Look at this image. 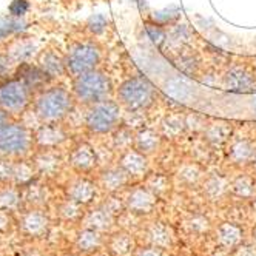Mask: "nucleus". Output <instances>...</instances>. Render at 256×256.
I'll return each instance as SVG.
<instances>
[{
	"instance_id": "obj_19",
	"label": "nucleus",
	"mask_w": 256,
	"mask_h": 256,
	"mask_svg": "<svg viewBox=\"0 0 256 256\" xmlns=\"http://www.w3.org/2000/svg\"><path fill=\"white\" fill-rule=\"evenodd\" d=\"M254 153H256V147L253 145V142L247 138H240L230 144L228 159L233 164H236V166H244V164L253 162Z\"/></svg>"
},
{
	"instance_id": "obj_6",
	"label": "nucleus",
	"mask_w": 256,
	"mask_h": 256,
	"mask_svg": "<svg viewBox=\"0 0 256 256\" xmlns=\"http://www.w3.org/2000/svg\"><path fill=\"white\" fill-rule=\"evenodd\" d=\"M34 99L31 88L14 74L0 80V108L12 119H22Z\"/></svg>"
},
{
	"instance_id": "obj_48",
	"label": "nucleus",
	"mask_w": 256,
	"mask_h": 256,
	"mask_svg": "<svg viewBox=\"0 0 256 256\" xmlns=\"http://www.w3.org/2000/svg\"><path fill=\"white\" fill-rule=\"evenodd\" d=\"M253 240H254V241H256V228H254V230H253Z\"/></svg>"
},
{
	"instance_id": "obj_34",
	"label": "nucleus",
	"mask_w": 256,
	"mask_h": 256,
	"mask_svg": "<svg viewBox=\"0 0 256 256\" xmlns=\"http://www.w3.org/2000/svg\"><path fill=\"white\" fill-rule=\"evenodd\" d=\"M108 28V19L104 14L91 16L85 24V31L91 36V38H98V36L104 34Z\"/></svg>"
},
{
	"instance_id": "obj_25",
	"label": "nucleus",
	"mask_w": 256,
	"mask_h": 256,
	"mask_svg": "<svg viewBox=\"0 0 256 256\" xmlns=\"http://www.w3.org/2000/svg\"><path fill=\"white\" fill-rule=\"evenodd\" d=\"M218 240L221 242L224 247H238L242 240V232L241 228L234 226V224H230V222H224L219 226L218 228Z\"/></svg>"
},
{
	"instance_id": "obj_47",
	"label": "nucleus",
	"mask_w": 256,
	"mask_h": 256,
	"mask_svg": "<svg viewBox=\"0 0 256 256\" xmlns=\"http://www.w3.org/2000/svg\"><path fill=\"white\" fill-rule=\"evenodd\" d=\"M12 120V118L5 112L4 108H0V128H2L4 125H6L8 122H11Z\"/></svg>"
},
{
	"instance_id": "obj_26",
	"label": "nucleus",
	"mask_w": 256,
	"mask_h": 256,
	"mask_svg": "<svg viewBox=\"0 0 256 256\" xmlns=\"http://www.w3.org/2000/svg\"><path fill=\"white\" fill-rule=\"evenodd\" d=\"M22 198H24V202L32 207H38V206H42L46 200V192L40 184L36 182V179H32L26 186H22Z\"/></svg>"
},
{
	"instance_id": "obj_2",
	"label": "nucleus",
	"mask_w": 256,
	"mask_h": 256,
	"mask_svg": "<svg viewBox=\"0 0 256 256\" xmlns=\"http://www.w3.org/2000/svg\"><path fill=\"white\" fill-rule=\"evenodd\" d=\"M36 150L34 130L22 119H12L0 128V158L20 160Z\"/></svg>"
},
{
	"instance_id": "obj_17",
	"label": "nucleus",
	"mask_w": 256,
	"mask_h": 256,
	"mask_svg": "<svg viewBox=\"0 0 256 256\" xmlns=\"http://www.w3.org/2000/svg\"><path fill=\"white\" fill-rule=\"evenodd\" d=\"M119 166L128 173V176H130V178L144 176L145 173H147V170H148L147 154L140 153L136 148H128L126 152H124L120 154Z\"/></svg>"
},
{
	"instance_id": "obj_46",
	"label": "nucleus",
	"mask_w": 256,
	"mask_h": 256,
	"mask_svg": "<svg viewBox=\"0 0 256 256\" xmlns=\"http://www.w3.org/2000/svg\"><path fill=\"white\" fill-rule=\"evenodd\" d=\"M138 256H162V253L154 247V248H145L138 253Z\"/></svg>"
},
{
	"instance_id": "obj_41",
	"label": "nucleus",
	"mask_w": 256,
	"mask_h": 256,
	"mask_svg": "<svg viewBox=\"0 0 256 256\" xmlns=\"http://www.w3.org/2000/svg\"><path fill=\"white\" fill-rule=\"evenodd\" d=\"M147 32H148V36L152 38V40H153V44H154V45L160 46L164 42H166L167 34H166V31H164V28H162V26L147 24Z\"/></svg>"
},
{
	"instance_id": "obj_38",
	"label": "nucleus",
	"mask_w": 256,
	"mask_h": 256,
	"mask_svg": "<svg viewBox=\"0 0 256 256\" xmlns=\"http://www.w3.org/2000/svg\"><path fill=\"white\" fill-rule=\"evenodd\" d=\"M16 160L0 158V184H12Z\"/></svg>"
},
{
	"instance_id": "obj_10",
	"label": "nucleus",
	"mask_w": 256,
	"mask_h": 256,
	"mask_svg": "<svg viewBox=\"0 0 256 256\" xmlns=\"http://www.w3.org/2000/svg\"><path fill=\"white\" fill-rule=\"evenodd\" d=\"M31 162L38 176L52 178L60 172L64 158L59 148H36L31 156Z\"/></svg>"
},
{
	"instance_id": "obj_13",
	"label": "nucleus",
	"mask_w": 256,
	"mask_h": 256,
	"mask_svg": "<svg viewBox=\"0 0 256 256\" xmlns=\"http://www.w3.org/2000/svg\"><path fill=\"white\" fill-rule=\"evenodd\" d=\"M70 166L79 173H88L98 166L96 150L88 142H78L68 154Z\"/></svg>"
},
{
	"instance_id": "obj_12",
	"label": "nucleus",
	"mask_w": 256,
	"mask_h": 256,
	"mask_svg": "<svg viewBox=\"0 0 256 256\" xmlns=\"http://www.w3.org/2000/svg\"><path fill=\"white\" fill-rule=\"evenodd\" d=\"M224 85L236 93L252 91L256 86V72L247 65H233L224 74Z\"/></svg>"
},
{
	"instance_id": "obj_31",
	"label": "nucleus",
	"mask_w": 256,
	"mask_h": 256,
	"mask_svg": "<svg viewBox=\"0 0 256 256\" xmlns=\"http://www.w3.org/2000/svg\"><path fill=\"white\" fill-rule=\"evenodd\" d=\"M113 145L116 150H120L122 153L126 152L128 148L134 147V134L132 133L130 128H126L125 125L120 124L113 132Z\"/></svg>"
},
{
	"instance_id": "obj_30",
	"label": "nucleus",
	"mask_w": 256,
	"mask_h": 256,
	"mask_svg": "<svg viewBox=\"0 0 256 256\" xmlns=\"http://www.w3.org/2000/svg\"><path fill=\"white\" fill-rule=\"evenodd\" d=\"M228 190H230V186H228V182L222 176H212V178H208L206 180V186H204V193L212 200L221 199Z\"/></svg>"
},
{
	"instance_id": "obj_16",
	"label": "nucleus",
	"mask_w": 256,
	"mask_h": 256,
	"mask_svg": "<svg viewBox=\"0 0 256 256\" xmlns=\"http://www.w3.org/2000/svg\"><path fill=\"white\" fill-rule=\"evenodd\" d=\"M154 204H156V194L147 187L134 188L125 199L126 208L133 213H140V214L150 213Z\"/></svg>"
},
{
	"instance_id": "obj_28",
	"label": "nucleus",
	"mask_w": 256,
	"mask_h": 256,
	"mask_svg": "<svg viewBox=\"0 0 256 256\" xmlns=\"http://www.w3.org/2000/svg\"><path fill=\"white\" fill-rule=\"evenodd\" d=\"M206 139L213 145H221L228 140L232 134V126L226 122H214L206 128Z\"/></svg>"
},
{
	"instance_id": "obj_45",
	"label": "nucleus",
	"mask_w": 256,
	"mask_h": 256,
	"mask_svg": "<svg viewBox=\"0 0 256 256\" xmlns=\"http://www.w3.org/2000/svg\"><path fill=\"white\" fill-rule=\"evenodd\" d=\"M11 224V216H10V212H5V210H0V232H4L10 227Z\"/></svg>"
},
{
	"instance_id": "obj_27",
	"label": "nucleus",
	"mask_w": 256,
	"mask_h": 256,
	"mask_svg": "<svg viewBox=\"0 0 256 256\" xmlns=\"http://www.w3.org/2000/svg\"><path fill=\"white\" fill-rule=\"evenodd\" d=\"M187 128V120L180 114H170L160 124V134L168 138H178Z\"/></svg>"
},
{
	"instance_id": "obj_50",
	"label": "nucleus",
	"mask_w": 256,
	"mask_h": 256,
	"mask_svg": "<svg viewBox=\"0 0 256 256\" xmlns=\"http://www.w3.org/2000/svg\"><path fill=\"white\" fill-rule=\"evenodd\" d=\"M253 164H254V166H256V153H254V158H253Z\"/></svg>"
},
{
	"instance_id": "obj_1",
	"label": "nucleus",
	"mask_w": 256,
	"mask_h": 256,
	"mask_svg": "<svg viewBox=\"0 0 256 256\" xmlns=\"http://www.w3.org/2000/svg\"><path fill=\"white\" fill-rule=\"evenodd\" d=\"M76 106V99L72 96L71 88L65 85L51 84L45 90L34 94L30 106L34 119L38 124H60L72 113Z\"/></svg>"
},
{
	"instance_id": "obj_33",
	"label": "nucleus",
	"mask_w": 256,
	"mask_h": 256,
	"mask_svg": "<svg viewBox=\"0 0 256 256\" xmlns=\"http://www.w3.org/2000/svg\"><path fill=\"white\" fill-rule=\"evenodd\" d=\"M110 247L116 256H130L134 250V241L128 234H118L113 238Z\"/></svg>"
},
{
	"instance_id": "obj_39",
	"label": "nucleus",
	"mask_w": 256,
	"mask_h": 256,
	"mask_svg": "<svg viewBox=\"0 0 256 256\" xmlns=\"http://www.w3.org/2000/svg\"><path fill=\"white\" fill-rule=\"evenodd\" d=\"M147 188L152 190L158 196V194L164 193L168 188V179L166 176H162V174H153L147 180Z\"/></svg>"
},
{
	"instance_id": "obj_3",
	"label": "nucleus",
	"mask_w": 256,
	"mask_h": 256,
	"mask_svg": "<svg viewBox=\"0 0 256 256\" xmlns=\"http://www.w3.org/2000/svg\"><path fill=\"white\" fill-rule=\"evenodd\" d=\"M71 91L76 99V104L88 106L106 98H112L113 84L102 68H96L72 78Z\"/></svg>"
},
{
	"instance_id": "obj_15",
	"label": "nucleus",
	"mask_w": 256,
	"mask_h": 256,
	"mask_svg": "<svg viewBox=\"0 0 256 256\" xmlns=\"http://www.w3.org/2000/svg\"><path fill=\"white\" fill-rule=\"evenodd\" d=\"M20 230L31 238H39L42 234H45L48 232L50 227V219L48 216L39 210V208H31L28 212L24 213L20 224H19Z\"/></svg>"
},
{
	"instance_id": "obj_22",
	"label": "nucleus",
	"mask_w": 256,
	"mask_h": 256,
	"mask_svg": "<svg viewBox=\"0 0 256 256\" xmlns=\"http://www.w3.org/2000/svg\"><path fill=\"white\" fill-rule=\"evenodd\" d=\"M0 210L14 212L24 202L22 187L16 184H0Z\"/></svg>"
},
{
	"instance_id": "obj_42",
	"label": "nucleus",
	"mask_w": 256,
	"mask_h": 256,
	"mask_svg": "<svg viewBox=\"0 0 256 256\" xmlns=\"http://www.w3.org/2000/svg\"><path fill=\"white\" fill-rule=\"evenodd\" d=\"M188 226H190V228H192L193 232H199V233H202V232L208 230V227H210L208 221H207L206 218H202V216H194L193 219H190Z\"/></svg>"
},
{
	"instance_id": "obj_44",
	"label": "nucleus",
	"mask_w": 256,
	"mask_h": 256,
	"mask_svg": "<svg viewBox=\"0 0 256 256\" xmlns=\"http://www.w3.org/2000/svg\"><path fill=\"white\" fill-rule=\"evenodd\" d=\"M234 256H256V247L254 246H241L236 248Z\"/></svg>"
},
{
	"instance_id": "obj_11",
	"label": "nucleus",
	"mask_w": 256,
	"mask_h": 256,
	"mask_svg": "<svg viewBox=\"0 0 256 256\" xmlns=\"http://www.w3.org/2000/svg\"><path fill=\"white\" fill-rule=\"evenodd\" d=\"M39 52V46L31 38L24 34H17L5 45V56L17 66L19 64L30 62L31 58H36Z\"/></svg>"
},
{
	"instance_id": "obj_8",
	"label": "nucleus",
	"mask_w": 256,
	"mask_h": 256,
	"mask_svg": "<svg viewBox=\"0 0 256 256\" xmlns=\"http://www.w3.org/2000/svg\"><path fill=\"white\" fill-rule=\"evenodd\" d=\"M34 64L38 65L52 82L68 76L65 52H62L54 45H48L39 50V52L36 54V58H34Z\"/></svg>"
},
{
	"instance_id": "obj_21",
	"label": "nucleus",
	"mask_w": 256,
	"mask_h": 256,
	"mask_svg": "<svg viewBox=\"0 0 256 256\" xmlns=\"http://www.w3.org/2000/svg\"><path fill=\"white\" fill-rule=\"evenodd\" d=\"M128 179H130V176H128V173L120 166L110 167L104 170L100 174V186L104 187V190L113 193L124 188L128 184Z\"/></svg>"
},
{
	"instance_id": "obj_43",
	"label": "nucleus",
	"mask_w": 256,
	"mask_h": 256,
	"mask_svg": "<svg viewBox=\"0 0 256 256\" xmlns=\"http://www.w3.org/2000/svg\"><path fill=\"white\" fill-rule=\"evenodd\" d=\"M12 6H17V10H11V16H16V17H22L28 11V4L25 0H16Z\"/></svg>"
},
{
	"instance_id": "obj_49",
	"label": "nucleus",
	"mask_w": 256,
	"mask_h": 256,
	"mask_svg": "<svg viewBox=\"0 0 256 256\" xmlns=\"http://www.w3.org/2000/svg\"><path fill=\"white\" fill-rule=\"evenodd\" d=\"M2 59H4V52L0 51V62H2Z\"/></svg>"
},
{
	"instance_id": "obj_14",
	"label": "nucleus",
	"mask_w": 256,
	"mask_h": 256,
	"mask_svg": "<svg viewBox=\"0 0 256 256\" xmlns=\"http://www.w3.org/2000/svg\"><path fill=\"white\" fill-rule=\"evenodd\" d=\"M14 76L20 78L30 88L34 94H38L39 91L45 90L46 86H50L52 84V80L45 74V72L36 65V64H31V62H24V64H19L16 68H14Z\"/></svg>"
},
{
	"instance_id": "obj_4",
	"label": "nucleus",
	"mask_w": 256,
	"mask_h": 256,
	"mask_svg": "<svg viewBox=\"0 0 256 256\" xmlns=\"http://www.w3.org/2000/svg\"><path fill=\"white\" fill-rule=\"evenodd\" d=\"M122 106L118 100L106 98L93 105L85 106L84 126L93 136H104L113 133L120 125Z\"/></svg>"
},
{
	"instance_id": "obj_18",
	"label": "nucleus",
	"mask_w": 256,
	"mask_h": 256,
	"mask_svg": "<svg viewBox=\"0 0 256 256\" xmlns=\"http://www.w3.org/2000/svg\"><path fill=\"white\" fill-rule=\"evenodd\" d=\"M66 194L70 199L76 200V202H79L82 206H86L96 196V186L85 178H79L76 180H72L68 186Z\"/></svg>"
},
{
	"instance_id": "obj_7",
	"label": "nucleus",
	"mask_w": 256,
	"mask_h": 256,
	"mask_svg": "<svg viewBox=\"0 0 256 256\" xmlns=\"http://www.w3.org/2000/svg\"><path fill=\"white\" fill-rule=\"evenodd\" d=\"M118 102L128 113H139L148 110L154 99L156 93L154 88L145 78H128L125 79L118 91Z\"/></svg>"
},
{
	"instance_id": "obj_23",
	"label": "nucleus",
	"mask_w": 256,
	"mask_h": 256,
	"mask_svg": "<svg viewBox=\"0 0 256 256\" xmlns=\"http://www.w3.org/2000/svg\"><path fill=\"white\" fill-rule=\"evenodd\" d=\"M114 222V214L105 207L96 208L90 212L85 218V227L96 230V232H105Z\"/></svg>"
},
{
	"instance_id": "obj_35",
	"label": "nucleus",
	"mask_w": 256,
	"mask_h": 256,
	"mask_svg": "<svg viewBox=\"0 0 256 256\" xmlns=\"http://www.w3.org/2000/svg\"><path fill=\"white\" fill-rule=\"evenodd\" d=\"M200 176H202V173H200V170L196 164H186V166H182L178 172L179 180L184 182V184H187V186L198 184Z\"/></svg>"
},
{
	"instance_id": "obj_29",
	"label": "nucleus",
	"mask_w": 256,
	"mask_h": 256,
	"mask_svg": "<svg viewBox=\"0 0 256 256\" xmlns=\"http://www.w3.org/2000/svg\"><path fill=\"white\" fill-rule=\"evenodd\" d=\"M148 240L150 242L158 247V248H166L172 246L173 241V232L170 227L164 226V224H154L150 232H148Z\"/></svg>"
},
{
	"instance_id": "obj_36",
	"label": "nucleus",
	"mask_w": 256,
	"mask_h": 256,
	"mask_svg": "<svg viewBox=\"0 0 256 256\" xmlns=\"http://www.w3.org/2000/svg\"><path fill=\"white\" fill-rule=\"evenodd\" d=\"M232 192L240 196V198H250L253 194V182L248 176H240L236 178L232 186H230Z\"/></svg>"
},
{
	"instance_id": "obj_40",
	"label": "nucleus",
	"mask_w": 256,
	"mask_h": 256,
	"mask_svg": "<svg viewBox=\"0 0 256 256\" xmlns=\"http://www.w3.org/2000/svg\"><path fill=\"white\" fill-rule=\"evenodd\" d=\"M178 66L187 72V74H192V72H196L199 64H198V59L193 56V54H184V56H179V60H178Z\"/></svg>"
},
{
	"instance_id": "obj_24",
	"label": "nucleus",
	"mask_w": 256,
	"mask_h": 256,
	"mask_svg": "<svg viewBox=\"0 0 256 256\" xmlns=\"http://www.w3.org/2000/svg\"><path fill=\"white\" fill-rule=\"evenodd\" d=\"M26 30V24L20 17L16 16H8L0 19V44L8 42V39H12L17 34H24Z\"/></svg>"
},
{
	"instance_id": "obj_9",
	"label": "nucleus",
	"mask_w": 256,
	"mask_h": 256,
	"mask_svg": "<svg viewBox=\"0 0 256 256\" xmlns=\"http://www.w3.org/2000/svg\"><path fill=\"white\" fill-rule=\"evenodd\" d=\"M70 139L68 128L60 124H40L34 128L36 148H59Z\"/></svg>"
},
{
	"instance_id": "obj_5",
	"label": "nucleus",
	"mask_w": 256,
	"mask_h": 256,
	"mask_svg": "<svg viewBox=\"0 0 256 256\" xmlns=\"http://www.w3.org/2000/svg\"><path fill=\"white\" fill-rule=\"evenodd\" d=\"M104 58V50L94 38L90 39H79L68 45L65 51V62L68 76L72 79L80 76L86 71L96 70L100 66Z\"/></svg>"
},
{
	"instance_id": "obj_37",
	"label": "nucleus",
	"mask_w": 256,
	"mask_h": 256,
	"mask_svg": "<svg viewBox=\"0 0 256 256\" xmlns=\"http://www.w3.org/2000/svg\"><path fill=\"white\" fill-rule=\"evenodd\" d=\"M80 210H82V204L68 198L65 202L60 204L59 214L62 219H65V221H74V219H78L80 216V213H82Z\"/></svg>"
},
{
	"instance_id": "obj_32",
	"label": "nucleus",
	"mask_w": 256,
	"mask_h": 256,
	"mask_svg": "<svg viewBox=\"0 0 256 256\" xmlns=\"http://www.w3.org/2000/svg\"><path fill=\"white\" fill-rule=\"evenodd\" d=\"M100 241L102 240H100L99 232L91 230V228H85L79 233L76 244L82 252H91V250H94L100 246Z\"/></svg>"
},
{
	"instance_id": "obj_20",
	"label": "nucleus",
	"mask_w": 256,
	"mask_h": 256,
	"mask_svg": "<svg viewBox=\"0 0 256 256\" xmlns=\"http://www.w3.org/2000/svg\"><path fill=\"white\" fill-rule=\"evenodd\" d=\"M162 142V134L152 128H144L134 134V148L144 154H153L159 150Z\"/></svg>"
}]
</instances>
